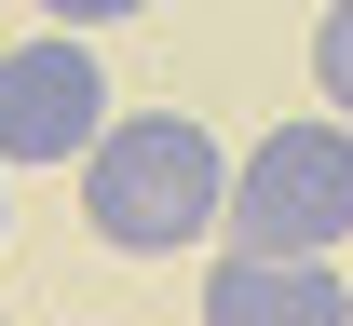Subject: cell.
<instances>
[{"label": "cell", "mask_w": 353, "mask_h": 326, "mask_svg": "<svg viewBox=\"0 0 353 326\" xmlns=\"http://www.w3.org/2000/svg\"><path fill=\"white\" fill-rule=\"evenodd\" d=\"M82 163H95L82 218H95V245H123V258H176V245H204L231 218V150L204 136L190 109H123Z\"/></svg>", "instance_id": "cell-1"}, {"label": "cell", "mask_w": 353, "mask_h": 326, "mask_svg": "<svg viewBox=\"0 0 353 326\" xmlns=\"http://www.w3.org/2000/svg\"><path fill=\"white\" fill-rule=\"evenodd\" d=\"M353 232V123H272L245 163H231V258H340Z\"/></svg>", "instance_id": "cell-2"}, {"label": "cell", "mask_w": 353, "mask_h": 326, "mask_svg": "<svg viewBox=\"0 0 353 326\" xmlns=\"http://www.w3.org/2000/svg\"><path fill=\"white\" fill-rule=\"evenodd\" d=\"M109 68H95L82 28H41V41H0V177L14 163H82L109 123Z\"/></svg>", "instance_id": "cell-3"}, {"label": "cell", "mask_w": 353, "mask_h": 326, "mask_svg": "<svg viewBox=\"0 0 353 326\" xmlns=\"http://www.w3.org/2000/svg\"><path fill=\"white\" fill-rule=\"evenodd\" d=\"M204 326H353V285H340V258H231L218 245Z\"/></svg>", "instance_id": "cell-4"}, {"label": "cell", "mask_w": 353, "mask_h": 326, "mask_svg": "<svg viewBox=\"0 0 353 326\" xmlns=\"http://www.w3.org/2000/svg\"><path fill=\"white\" fill-rule=\"evenodd\" d=\"M312 82H326V109L353 123V0H326V28H312Z\"/></svg>", "instance_id": "cell-5"}, {"label": "cell", "mask_w": 353, "mask_h": 326, "mask_svg": "<svg viewBox=\"0 0 353 326\" xmlns=\"http://www.w3.org/2000/svg\"><path fill=\"white\" fill-rule=\"evenodd\" d=\"M54 28H123V14H150V0H41Z\"/></svg>", "instance_id": "cell-6"}, {"label": "cell", "mask_w": 353, "mask_h": 326, "mask_svg": "<svg viewBox=\"0 0 353 326\" xmlns=\"http://www.w3.org/2000/svg\"><path fill=\"white\" fill-rule=\"evenodd\" d=\"M0 232H14V204H0Z\"/></svg>", "instance_id": "cell-7"}]
</instances>
